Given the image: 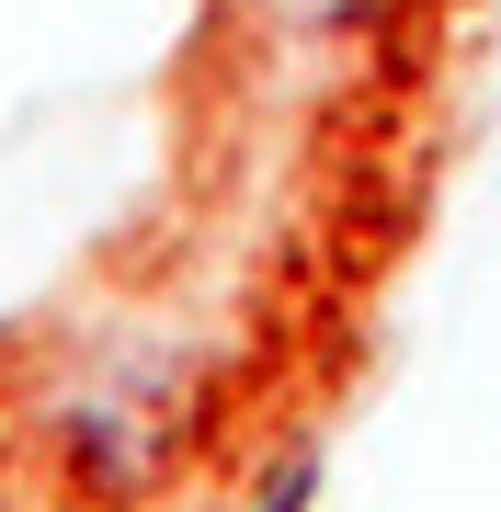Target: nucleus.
I'll return each mask as SVG.
<instances>
[{"instance_id":"obj_1","label":"nucleus","mask_w":501,"mask_h":512,"mask_svg":"<svg viewBox=\"0 0 501 512\" xmlns=\"http://www.w3.org/2000/svg\"><path fill=\"white\" fill-rule=\"evenodd\" d=\"M262 512H308V490H274V501H262Z\"/></svg>"}]
</instances>
